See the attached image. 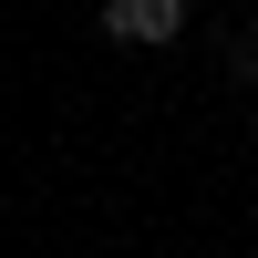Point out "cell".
Masks as SVG:
<instances>
[{"label":"cell","mask_w":258,"mask_h":258,"mask_svg":"<svg viewBox=\"0 0 258 258\" xmlns=\"http://www.w3.org/2000/svg\"><path fill=\"white\" fill-rule=\"evenodd\" d=\"M103 31H114L124 52H165V41L186 31V0H103Z\"/></svg>","instance_id":"obj_1"},{"label":"cell","mask_w":258,"mask_h":258,"mask_svg":"<svg viewBox=\"0 0 258 258\" xmlns=\"http://www.w3.org/2000/svg\"><path fill=\"white\" fill-rule=\"evenodd\" d=\"M248 258H258V248H248Z\"/></svg>","instance_id":"obj_2"}]
</instances>
